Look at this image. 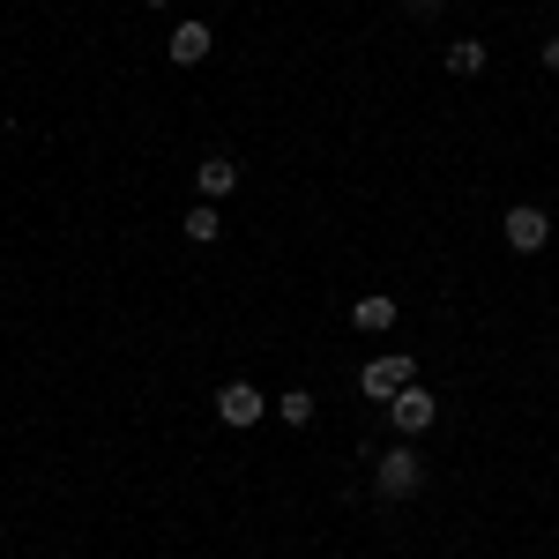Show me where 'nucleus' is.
I'll use <instances>...</instances> for the list:
<instances>
[{
  "label": "nucleus",
  "instance_id": "obj_1",
  "mask_svg": "<svg viewBox=\"0 0 559 559\" xmlns=\"http://www.w3.org/2000/svg\"><path fill=\"white\" fill-rule=\"evenodd\" d=\"M418 492H426V455L403 440L373 463V500H418Z\"/></svg>",
  "mask_w": 559,
  "mask_h": 559
},
{
  "label": "nucleus",
  "instance_id": "obj_2",
  "mask_svg": "<svg viewBox=\"0 0 559 559\" xmlns=\"http://www.w3.org/2000/svg\"><path fill=\"white\" fill-rule=\"evenodd\" d=\"M411 381H418V366H411L403 350H381V358L358 366V395H366V403H395Z\"/></svg>",
  "mask_w": 559,
  "mask_h": 559
},
{
  "label": "nucleus",
  "instance_id": "obj_3",
  "mask_svg": "<svg viewBox=\"0 0 559 559\" xmlns=\"http://www.w3.org/2000/svg\"><path fill=\"white\" fill-rule=\"evenodd\" d=\"M500 239H508L515 254H537V247L552 239V216L537 210V202H515V210H500Z\"/></svg>",
  "mask_w": 559,
  "mask_h": 559
},
{
  "label": "nucleus",
  "instance_id": "obj_4",
  "mask_svg": "<svg viewBox=\"0 0 559 559\" xmlns=\"http://www.w3.org/2000/svg\"><path fill=\"white\" fill-rule=\"evenodd\" d=\"M388 418H395V432H411V440H418V432H432V426H440V395L411 381L403 395H395V403H388Z\"/></svg>",
  "mask_w": 559,
  "mask_h": 559
},
{
  "label": "nucleus",
  "instance_id": "obj_5",
  "mask_svg": "<svg viewBox=\"0 0 559 559\" xmlns=\"http://www.w3.org/2000/svg\"><path fill=\"white\" fill-rule=\"evenodd\" d=\"M261 411H269V403H261V388H254V381H224V388H216V418H224L231 432L261 426Z\"/></svg>",
  "mask_w": 559,
  "mask_h": 559
},
{
  "label": "nucleus",
  "instance_id": "obj_6",
  "mask_svg": "<svg viewBox=\"0 0 559 559\" xmlns=\"http://www.w3.org/2000/svg\"><path fill=\"white\" fill-rule=\"evenodd\" d=\"M210 23H202V15H194V23H179L173 38H165V52H173V68H202V60H210Z\"/></svg>",
  "mask_w": 559,
  "mask_h": 559
},
{
  "label": "nucleus",
  "instance_id": "obj_7",
  "mask_svg": "<svg viewBox=\"0 0 559 559\" xmlns=\"http://www.w3.org/2000/svg\"><path fill=\"white\" fill-rule=\"evenodd\" d=\"M231 187H239V165H231V157H202V165H194V194H202V202H224Z\"/></svg>",
  "mask_w": 559,
  "mask_h": 559
},
{
  "label": "nucleus",
  "instance_id": "obj_8",
  "mask_svg": "<svg viewBox=\"0 0 559 559\" xmlns=\"http://www.w3.org/2000/svg\"><path fill=\"white\" fill-rule=\"evenodd\" d=\"M440 68H448L455 83H477V75H485V38H455L440 52Z\"/></svg>",
  "mask_w": 559,
  "mask_h": 559
},
{
  "label": "nucleus",
  "instance_id": "obj_9",
  "mask_svg": "<svg viewBox=\"0 0 559 559\" xmlns=\"http://www.w3.org/2000/svg\"><path fill=\"white\" fill-rule=\"evenodd\" d=\"M350 329H366V336H388V329H395V299H388V292H366V299L350 306Z\"/></svg>",
  "mask_w": 559,
  "mask_h": 559
},
{
  "label": "nucleus",
  "instance_id": "obj_10",
  "mask_svg": "<svg viewBox=\"0 0 559 559\" xmlns=\"http://www.w3.org/2000/svg\"><path fill=\"white\" fill-rule=\"evenodd\" d=\"M179 231H187V247H216V239H224V216H216V202H194V210L179 216Z\"/></svg>",
  "mask_w": 559,
  "mask_h": 559
},
{
  "label": "nucleus",
  "instance_id": "obj_11",
  "mask_svg": "<svg viewBox=\"0 0 559 559\" xmlns=\"http://www.w3.org/2000/svg\"><path fill=\"white\" fill-rule=\"evenodd\" d=\"M276 418L284 426H313V388H284L276 395Z\"/></svg>",
  "mask_w": 559,
  "mask_h": 559
},
{
  "label": "nucleus",
  "instance_id": "obj_12",
  "mask_svg": "<svg viewBox=\"0 0 559 559\" xmlns=\"http://www.w3.org/2000/svg\"><path fill=\"white\" fill-rule=\"evenodd\" d=\"M537 60H545V75H559V38H545V45H537Z\"/></svg>",
  "mask_w": 559,
  "mask_h": 559
},
{
  "label": "nucleus",
  "instance_id": "obj_13",
  "mask_svg": "<svg viewBox=\"0 0 559 559\" xmlns=\"http://www.w3.org/2000/svg\"><path fill=\"white\" fill-rule=\"evenodd\" d=\"M403 8H411V15H440L448 0H403Z\"/></svg>",
  "mask_w": 559,
  "mask_h": 559
},
{
  "label": "nucleus",
  "instance_id": "obj_14",
  "mask_svg": "<svg viewBox=\"0 0 559 559\" xmlns=\"http://www.w3.org/2000/svg\"><path fill=\"white\" fill-rule=\"evenodd\" d=\"M142 8H173V0H142Z\"/></svg>",
  "mask_w": 559,
  "mask_h": 559
}]
</instances>
